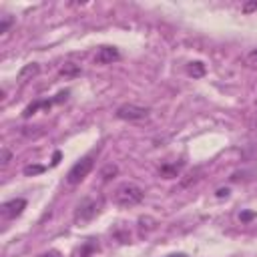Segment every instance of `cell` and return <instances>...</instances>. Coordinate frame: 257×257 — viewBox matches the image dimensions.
Returning a JSON list of instances; mask_svg holds the SVG:
<instances>
[{"instance_id": "14", "label": "cell", "mask_w": 257, "mask_h": 257, "mask_svg": "<svg viewBox=\"0 0 257 257\" xmlns=\"http://www.w3.org/2000/svg\"><path fill=\"white\" fill-rule=\"evenodd\" d=\"M10 159H12V153L6 147H2V151H0V163H2V167H6L10 163Z\"/></svg>"}, {"instance_id": "12", "label": "cell", "mask_w": 257, "mask_h": 257, "mask_svg": "<svg viewBox=\"0 0 257 257\" xmlns=\"http://www.w3.org/2000/svg\"><path fill=\"white\" fill-rule=\"evenodd\" d=\"M116 173H118V167H116V165H106V167L100 171V179L106 183V181H110Z\"/></svg>"}, {"instance_id": "21", "label": "cell", "mask_w": 257, "mask_h": 257, "mask_svg": "<svg viewBox=\"0 0 257 257\" xmlns=\"http://www.w3.org/2000/svg\"><path fill=\"white\" fill-rule=\"evenodd\" d=\"M251 217H253V213H243V215H241V219H243V221H249Z\"/></svg>"}, {"instance_id": "5", "label": "cell", "mask_w": 257, "mask_h": 257, "mask_svg": "<svg viewBox=\"0 0 257 257\" xmlns=\"http://www.w3.org/2000/svg\"><path fill=\"white\" fill-rule=\"evenodd\" d=\"M26 207V201L24 199H10L6 201L2 207H0V213H2V219H16L22 215Z\"/></svg>"}, {"instance_id": "2", "label": "cell", "mask_w": 257, "mask_h": 257, "mask_svg": "<svg viewBox=\"0 0 257 257\" xmlns=\"http://www.w3.org/2000/svg\"><path fill=\"white\" fill-rule=\"evenodd\" d=\"M92 167H94V159L88 155V157H82L80 161H76L72 167H70V171H68V175H66V183L68 185H78L84 177H88V173L92 171Z\"/></svg>"}, {"instance_id": "11", "label": "cell", "mask_w": 257, "mask_h": 257, "mask_svg": "<svg viewBox=\"0 0 257 257\" xmlns=\"http://www.w3.org/2000/svg\"><path fill=\"white\" fill-rule=\"evenodd\" d=\"M36 72H38V64H34V62H32V64H26V66L18 72V80H20V82H24L28 76H34Z\"/></svg>"}, {"instance_id": "6", "label": "cell", "mask_w": 257, "mask_h": 257, "mask_svg": "<svg viewBox=\"0 0 257 257\" xmlns=\"http://www.w3.org/2000/svg\"><path fill=\"white\" fill-rule=\"evenodd\" d=\"M120 58V52L114 46H100L94 54V62L96 64H112Z\"/></svg>"}, {"instance_id": "18", "label": "cell", "mask_w": 257, "mask_h": 257, "mask_svg": "<svg viewBox=\"0 0 257 257\" xmlns=\"http://www.w3.org/2000/svg\"><path fill=\"white\" fill-rule=\"evenodd\" d=\"M36 257H60V251L50 249V251H44V253H40V255H36Z\"/></svg>"}, {"instance_id": "1", "label": "cell", "mask_w": 257, "mask_h": 257, "mask_svg": "<svg viewBox=\"0 0 257 257\" xmlns=\"http://www.w3.org/2000/svg\"><path fill=\"white\" fill-rule=\"evenodd\" d=\"M143 197H145V191L135 183H122L114 191V203L120 207H135L143 201Z\"/></svg>"}, {"instance_id": "7", "label": "cell", "mask_w": 257, "mask_h": 257, "mask_svg": "<svg viewBox=\"0 0 257 257\" xmlns=\"http://www.w3.org/2000/svg\"><path fill=\"white\" fill-rule=\"evenodd\" d=\"M62 98H66V92H60L54 100H38V102H34V104H28V106L24 108V112H22V114L28 118V116H30V114H34L38 108H48L50 104H54V102H58V100H62Z\"/></svg>"}, {"instance_id": "13", "label": "cell", "mask_w": 257, "mask_h": 257, "mask_svg": "<svg viewBox=\"0 0 257 257\" xmlns=\"http://www.w3.org/2000/svg\"><path fill=\"white\" fill-rule=\"evenodd\" d=\"M245 64H247L249 68H257V48H255V50H251V52L247 54Z\"/></svg>"}, {"instance_id": "10", "label": "cell", "mask_w": 257, "mask_h": 257, "mask_svg": "<svg viewBox=\"0 0 257 257\" xmlns=\"http://www.w3.org/2000/svg\"><path fill=\"white\" fill-rule=\"evenodd\" d=\"M187 72H189L193 78H201V76L205 74V64H203V62H199V60H195V62H189V66H187Z\"/></svg>"}, {"instance_id": "15", "label": "cell", "mask_w": 257, "mask_h": 257, "mask_svg": "<svg viewBox=\"0 0 257 257\" xmlns=\"http://www.w3.org/2000/svg\"><path fill=\"white\" fill-rule=\"evenodd\" d=\"M42 171H44L42 165H28V167H24V175H36V173H42Z\"/></svg>"}, {"instance_id": "9", "label": "cell", "mask_w": 257, "mask_h": 257, "mask_svg": "<svg viewBox=\"0 0 257 257\" xmlns=\"http://www.w3.org/2000/svg\"><path fill=\"white\" fill-rule=\"evenodd\" d=\"M60 76H64V78H72V76H78L80 74V66L78 64H74V62H66L64 66H60Z\"/></svg>"}, {"instance_id": "20", "label": "cell", "mask_w": 257, "mask_h": 257, "mask_svg": "<svg viewBox=\"0 0 257 257\" xmlns=\"http://www.w3.org/2000/svg\"><path fill=\"white\" fill-rule=\"evenodd\" d=\"M227 193H229L227 189H219V191H217V197H227Z\"/></svg>"}, {"instance_id": "3", "label": "cell", "mask_w": 257, "mask_h": 257, "mask_svg": "<svg viewBox=\"0 0 257 257\" xmlns=\"http://www.w3.org/2000/svg\"><path fill=\"white\" fill-rule=\"evenodd\" d=\"M98 211H100V201L94 199V197H86V199H82L78 203V207L74 211V221L76 223L90 221V219H94L98 215Z\"/></svg>"}, {"instance_id": "17", "label": "cell", "mask_w": 257, "mask_h": 257, "mask_svg": "<svg viewBox=\"0 0 257 257\" xmlns=\"http://www.w3.org/2000/svg\"><path fill=\"white\" fill-rule=\"evenodd\" d=\"M255 10H257V0H255V2H245V4H243V12H245V14L255 12Z\"/></svg>"}, {"instance_id": "16", "label": "cell", "mask_w": 257, "mask_h": 257, "mask_svg": "<svg viewBox=\"0 0 257 257\" xmlns=\"http://www.w3.org/2000/svg\"><path fill=\"white\" fill-rule=\"evenodd\" d=\"M12 24V16H8V14H4L2 16V22H0V34H4L6 30H8V26Z\"/></svg>"}, {"instance_id": "19", "label": "cell", "mask_w": 257, "mask_h": 257, "mask_svg": "<svg viewBox=\"0 0 257 257\" xmlns=\"http://www.w3.org/2000/svg\"><path fill=\"white\" fill-rule=\"evenodd\" d=\"M58 161H60V153H54V157H52V165H58Z\"/></svg>"}, {"instance_id": "22", "label": "cell", "mask_w": 257, "mask_h": 257, "mask_svg": "<svg viewBox=\"0 0 257 257\" xmlns=\"http://www.w3.org/2000/svg\"><path fill=\"white\" fill-rule=\"evenodd\" d=\"M251 126H253V128H257V114H255V118H253V122H251Z\"/></svg>"}, {"instance_id": "23", "label": "cell", "mask_w": 257, "mask_h": 257, "mask_svg": "<svg viewBox=\"0 0 257 257\" xmlns=\"http://www.w3.org/2000/svg\"><path fill=\"white\" fill-rule=\"evenodd\" d=\"M169 257H185V255H169Z\"/></svg>"}, {"instance_id": "8", "label": "cell", "mask_w": 257, "mask_h": 257, "mask_svg": "<svg viewBox=\"0 0 257 257\" xmlns=\"http://www.w3.org/2000/svg\"><path fill=\"white\" fill-rule=\"evenodd\" d=\"M181 167H183V163H171V165L165 163V165H161V175H163L165 179H173V177L179 175Z\"/></svg>"}, {"instance_id": "4", "label": "cell", "mask_w": 257, "mask_h": 257, "mask_svg": "<svg viewBox=\"0 0 257 257\" xmlns=\"http://www.w3.org/2000/svg\"><path fill=\"white\" fill-rule=\"evenodd\" d=\"M149 112L151 110L147 106L126 102V104H120L116 108V118H120V120H143V118L149 116Z\"/></svg>"}]
</instances>
